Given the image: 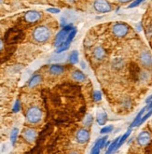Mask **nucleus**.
<instances>
[{"mask_svg": "<svg viewBox=\"0 0 152 154\" xmlns=\"http://www.w3.org/2000/svg\"><path fill=\"white\" fill-rule=\"evenodd\" d=\"M33 39L38 43H45L47 42L51 35V32L49 27L45 25H39L35 27L33 31Z\"/></svg>", "mask_w": 152, "mask_h": 154, "instance_id": "1", "label": "nucleus"}, {"mask_svg": "<svg viewBox=\"0 0 152 154\" xmlns=\"http://www.w3.org/2000/svg\"><path fill=\"white\" fill-rule=\"evenodd\" d=\"M42 110L37 106H30L26 111V121L31 124H37L42 120Z\"/></svg>", "mask_w": 152, "mask_h": 154, "instance_id": "2", "label": "nucleus"}, {"mask_svg": "<svg viewBox=\"0 0 152 154\" xmlns=\"http://www.w3.org/2000/svg\"><path fill=\"white\" fill-rule=\"evenodd\" d=\"M74 29V27L72 25H65L64 28H62L57 35H56V37H55V40H54V46L56 48L60 47L61 45L65 42L66 39H67V37H68V35L69 33L72 31Z\"/></svg>", "mask_w": 152, "mask_h": 154, "instance_id": "3", "label": "nucleus"}, {"mask_svg": "<svg viewBox=\"0 0 152 154\" xmlns=\"http://www.w3.org/2000/svg\"><path fill=\"white\" fill-rule=\"evenodd\" d=\"M129 32V26L123 23H117L112 26V33L117 38H123Z\"/></svg>", "mask_w": 152, "mask_h": 154, "instance_id": "4", "label": "nucleus"}, {"mask_svg": "<svg viewBox=\"0 0 152 154\" xmlns=\"http://www.w3.org/2000/svg\"><path fill=\"white\" fill-rule=\"evenodd\" d=\"M93 8L97 12L100 13H106L112 11V7L107 0H95Z\"/></svg>", "mask_w": 152, "mask_h": 154, "instance_id": "5", "label": "nucleus"}, {"mask_svg": "<svg viewBox=\"0 0 152 154\" xmlns=\"http://www.w3.org/2000/svg\"><path fill=\"white\" fill-rule=\"evenodd\" d=\"M76 140L79 144H86L89 140H90V132L87 129H79L76 133Z\"/></svg>", "mask_w": 152, "mask_h": 154, "instance_id": "6", "label": "nucleus"}, {"mask_svg": "<svg viewBox=\"0 0 152 154\" xmlns=\"http://www.w3.org/2000/svg\"><path fill=\"white\" fill-rule=\"evenodd\" d=\"M150 140H151V135H150L149 132H147V131L141 132L137 135V138H136L137 144L141 147L147 146V145L149 144V142H150Z\"/></svg>", "mask_w": 152, "mask_h": 154, "instance_id": "7", "label": "nucleus"}, {"mask_svg": "<svg viewBox=\"0 0 152 154\" xmlns=\"http://www.w3.org/2000/svg\"><path fill=\"white\" fill-rule=\"evenodd\" d=\"M140 63L145 67H150L152 66V55L148 51H144L140 54Z\"/></svg>", "mask_w": 152, "mask_h": 154, "instance_id": "8", "label": "nucleus"}, {"mask_svg": "<svg viewBox=\"0 0 152 154\" xmlns=\"http://www.w3.org/2000/svg\"><path fill=\"white\" fill-rule=\"evenodd\" d=\"M41 13L38 11H29L25 13L24 15V19L26 22L28 23H35L41 19Z\"/></svg>", "mask_w": 152, "mask_h": 154, "instance_id": "9", "label": "nucleus"}, {"mask_svg": "<svg viewBox=\"0 0 152 154\" xmlns=\"http://www.w3.org/2000/svg\"><path fill=\"white\" fill-rule=\"evenodd\" d=\"M23 137L28 143H33V142H35V139H37L38 133H37V131L32 128H27L23 131Z\"/></svg>", "mask_w": 152, "mask_h": 154, "instance_id": "10", "label": "nucleus"}, {"mask_svg": "<svg viewBox=\"0 0 152 154\" xmlns=\"http://www.w3.org/2000/svg\"><path fill=\"white\" fill-rule=\"evenodd\" d=\"M96 122L99 125H105L107 122V115L104 110L98 111L96 114Z\"/></svg>", "mask_w": 152, "mask_h": 154, "instance_id": "11", "label": "nucleus"}, {"mask_svg": "<svg viewBox=\"0 0 152 154\" xmlns=\"http://www.w3.org/2000/svg\"><path fill=\"white\" fill-rule=\"evenodd\" d=\"M72 79L76 81H78V82H82V81L86 80V76L83 72L79 71V70H75L74 72H72V75H71Z\"/></svg>", "mask_w": 152, "mask_h": 154, "instance_id": "12", "label": "nucleus"}, {"mask_svg": "<svg viewBox=\"0 0 152 154\" xmlns=\"http://www.w3.org/2000/svg\"><path fill=\"white\" fill-rule=\"evenodd\" d=\"M93 56L96 60H102L105 56V51L104 50V48L98 46L93 50Z\"/></svg>", "mask_w": 152, "mask_h": 154, "instance_id": "13", "label": "nucleus"}, {"mask_svg": "<svg viewBox=\"0 0 152 154\" xmlns=\"http://www.w3.org/2000/svg\"><path fill=\"white\" fill-rule=\"evenodd\" d=\"M49 71L52 75H61L65 71V67L62 66L61 65H52L50 66Z\"/></svg>", "mask_w": 152, "mask_h": 154, "instance_id": "14", "label": "nucleus"}, {"mask_svg": "<svg viewBox=\"0 0 152 154\" xmlns=\"http://www.w3.org/2000/svg\"><path fill=\"white\" fill-rule=\"evenodd\" d=\"M41 81H42V77L40 75H35V76H33L29 79V81H28V86L30 88H34L35 86H38L41 82Z\"/></svg>", "mask_w": 152, "mask_h": 154, "instance_id": "15", "label": "nucleus"}, {"mask_svg": "<svg viewBox=\"0 0 152 154\" xmlns=\"http://www.w3.org/2000/svg\"><path fill=\"white\" fill-rule=\"evenodd\" d=\"M146 109H147V106L143 107L142 109L140 110V112H139V113L137 114V116L135 117V119L133 120V122H132V124H131V126H130V128H131V129H132V127H135V126H137V124L139 123V122H140V120H141V118H142L143 114L145 113Z\"/></svg>", "mask_w": 152, "mask_h": 154, "instance_id": "16", "label": "nucleus"}, {"mask_svg": "<svg viewBox=\"0 0 152 154\" xmlns=\"http://www.w3.org/2000/svg\"><path fill=\"white\" fill-rule=\"evenodd\" d=\"M131 132H132V130H131V128L126 132V133H125L123 135H122V137L120 138V140H119V143H118V145H117V147H116V150H117L118 149H120L121 146H122V145H123V143L125 142V141H126L127 140V138L129 137V135L131 134Z\"/></svg>", "mask_w": 152, "mask_h": 154, "instance_id": "17", "label": "nucleus"}, {"mask_svg": "<svg viewBox=\"0 0 152 154\" xmlns=\"http://www.w3.org/2000/svg\"><path fill=\"white\" fill-rule=\"evenodd\" d=\"M120 138V137H117V138H116L111 144H109V148L107 149V150H106V153H107V154H108V153H112L113 151L116 150V147H117V145H118V143H119Z\"/></svg>", "mask_w": 152, "mask_h": 154, "instance_id": "18", "label": "nucleus"}, {"mask_svg": "<svg viewBox=\"0 0 152 154\" xmlns=\"http://www.w3.org/2000/svg\"><path fill=\"white\" fill-rule=\"evenodd\" d=\"M69 62L71 63V64H77V63L78 62V51H73L72 53L70 54Z\"/></svg>", "mask_w": 152, "mask_h": 154, "instance_id": "19", "label": "nucleus"}, {"mask_svg": "<svg viewBox=\"0 0 152 154\" xmlns=\"http://www.w3.org/2000/svg\"><path fill=\"white\" fill-rule=\"evenodd\" d=\"M18 133H19L18 128H13L11 133V141L12 145H14L15 142H16V139H17V137H18Z\"/></svg>", "mask_w": 152, "mask_h": 154, "instance_id": "20", "label": "nucleus"}, {"mask_svg": "<svg viewBox=\"0 0 152 154\" xmlns=\"http://www.w3.org/2000/svg\"><path fill=\"white\" fill-rule=\"evenodd\" d=\"M100 142H101V138H99V139H97V140H96V142H95V144H94V146H93V149H92V153L98 154V153L100 152V149H101V148H100Z\"/></svg>", "mask_w": 152, "mask_h": 154, "instance_id": "21", "label": "nucleus"}, {"mask_svg": "<svg viewBox=\"0 0 152 154\" xmlns=\"http://www.w3.org/2000/svg\"><path fill=\"white\" fill-rule=\"evenodd\" d=\"M93 117L91 114H88V115L86 116V118L84 119L83 123H84L85 126H91L92 123H93Z\"/></svg>", "mask_w": 152, "mask_h": 154, "instance_id": "22", "label": "nucleus"}, {"mask_svg": "<svg viewBox=\"0 0 152 154\" xmlns=\"http://www.w3.org/2000/svg\"><path fill=\"white\" fill-rule=\"evenodd\" d=\"M152 115V108H150V109L147 111V113L146 114V115H144V116H143L142 118H141V120H140V122H139V123L137 124V126H139V125H141L142 123H144L147 119H148V118L150 117Z\"/></svg>", "mask_w": 152, "mask_h": 154, "instance_id": "23", "label": "nucleus"}, {"mask_svg": "<svg viewBox=\"0 0 152 154\" xmlns=\"http://www.w3.org/2000/svg\"><path fill=\"white\" fill-rule=\"evenodd\" d=\"M114 127L113 125H107V126H105V127H103L101 130H100V133L101 134H108V133H111L113 131Z\"/></svg>", "mask_w": 152, "mask_h": 154, "instance_id": "24", "label": "nucleus"}, {"mask_svg": "<svg viewBox=\"0 0 152 154\" xmlns=\"http://www.w3.org/2000/svg\"><path fill=\"white\" fill-rule=\"evenodd\" d=\"M93 99L94 101H100L102 99V94L101 92H99V91H94L93 93Z\"/></svg>", "mask_w": 152, "mask_h": 154, "instance_id": "25", "label": "nucleus"}, {"mask_svg": "<svg viewBox=\"0 0 152 154\" xmlns=\"http://www.w3.org/2000/svg\"><path fill=\"white\" fill-rule=\"evenodd\" d=\"M145 0H135L133 2H132L131 4H130V6L128 7L129 8H135V7H137V6H139L141 3H143L144 2Z\"/></svg>", "mask_w": 152, "mask_h": 154, "instance_id": "26", "label": "nucleus"}, {"mask_svg": "<svg viewBox=\"0 0 152 154\" xmlns=\"http://www.w3.org/2000/svg\"><path fill=\"white\" fill-rule=\"evenodd\" d=\"M19 110H20V102H19V100H17L13 106V112H18Z\"/></svg>", "mask_w": 152, "mask_h": 154, "instance_id": "27", "label": "nucleus"}, {"mask_svg": "<svg viewBox=\"0 0 152 154\" xmlns=\"http://www.w3.org/2000/svg\"><path fill=\"white\" fill-rule=\"evenodd\" d=\"M47 11L50 12V13H54V14H55V13H59V12H60V10H59V8H48Z\"/></svg>", "mask_w": 152, "mask_h": 154, "instance_id": "28", "label": "nucleus"}, {"mask_svg": "<svg viewBox=\"0 0 152 154\" xmlns=\"http://www.w3.org/2000/svg\"><path fill=\"white\" fill-rule=\"evenodd\" d=\"M106 140H107V137H104L101 138V142H100V148H101V149L105 148Z\"/></svg>", "mask_w": 152, "mask_h": 154, "instance_id": "29", "label": "nucleus"}, {"mask_svg": "<svg viewBox=\"0 0 152 154\" xmlns=\"http://www.w3.org/2000/svg\"><path fill=\"white\" fill-rule=\"evenodd\" d=\"M151 101H152V94H151V95H149V96H148V97H147V98L146 99V103H147V104L148 105V104H149V103H150Z\"/></svg>", "mask_w": 152, "mask_h": 154, "instance_id": "30", "label": "nucleus"}, {"mask_svg": "<svg viewBox=\"0 0 152 154\" xmlns=\"http://www.w3.org/2000/svg\"><path fill=\"white\" fill-rule=\"evenodd\" d=\"M3 47H4V43H3L2 39H1V38H0V51H2Z\"/></svg>", "mask_w": 152, "mask_h": 154, "instance_id": "31", "label": "nucleus"}, {"mask_svg": "<svg viewBox=\"0 0 152 154\" xmlns=\"http://www.w3.org/2000/svg\"><path fill=\"white\" fill-rule=\"evenodd\" d=\"M118 1H119L120 3H122V4H124V3H128V2H130L131 0H118Z\"/></svg>", "mask_w": 152, "mask_h": 154, "instance_id": "32", "label": "nucleus"}, {"mask_svg": "<svg viewBox=\"0 0 152 154\" xmlns=\"http://www.w3.org/2000/svg\"><path fill=\"white\" fill-rule=\"evenodd\" d=\"M150 108H152V101H151V102L147 105V109H148V110H149Z\"/></svg>", "mask_w": 152, "mask_h": 154, "instance_id": "33", "label": "nucleus"}, {"mask_svg": "<svg viewBox=\"0 0 152 154\" xmlns=\"http://www.w3.org/2000/svg\"><path fill=\"white\" fill-rule=\"evenodd\" d=\"M81 67H82V68H85V64H84L83 62H81Z\"/></svg>", "mask_w": 152, "mask_h": 154, "instance_id": "34", "label": "nucleus"}]
</instances>
